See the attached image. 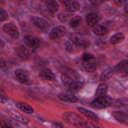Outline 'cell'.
<instances>
[{
  "instance_id": "ffe728a7",
  "label": "cell",
  "mask_w": 128,
  "mask_h": 128,
  "mask_svg": "<svg viewBox=\"0 0 128 128\" xmlns=\"http://www.w3.org/2000/svg\"><path fill=\"white\" fill-rule=\"evenodd\" d=\"M16 106H17V108H19L22 112H25V113H27V114H32V113L34 112V109H33L30 105H28V104H26V103L17 102V103H16Z\"/></svg>"
},
{
  "instance_id": "836d02e7",
  "label": "cell",
  "mask_w": 128,
  "mask_h": 128,
  "mask_svg": "<svg viewBox=\"0 0 128 128\" xmlns=\"http://www.w3.org/2000/svg\"><path fill=\"white\" fill-rule=\"evenodd\" d=\"M0 93H1V90H0Z\"/></svg>"
},
{
  "instance_id": "277c9868",
  "label": "cell",
  "mask_w": 128,
  "mask_h": 128,
  "mask_svg": "<svg viewBox=\"0 0 128 128\" xmlns=\"http://www.w3.org/2000/svg\"><path fill=\"white\" fill-rule=\"evenodd\" d=\"M30 22H31L36 28H38V29H40V30H42V31H47V30L49 29V23H48L45 19H43V18H41V17L32 16V17L30 18Z\"/></svg>"
},
{
  "instance_id": "d4e9b609",
  "label": "cell",
  "mask_w": 128,
  "mask_h": 128,
  "mask_svg": "<svg viewBox=\"0 0 128 128\" xmlns=\"http://www.w3.org/2000/svg\"><path fill=\"white\" fill-rule=\"evenodd\" d=\"M127 65H128V61L127 60H123V61H121L118 65H117V67H116V69L118 70V71H120V72H127Z\"/></svg>"
},
{
  "instance_id": "5b68a950",
  "label": "cell",
  "mask_w": 128,
  "mask_h": 128,
  "mask_svg": "<svg viewBox=\"0 0 128 128\" xmlns=\"http://www.w3.org/2000/svg\"><path fill=\"white\" fill-rule=\"evenodd\" d=\"M61 79H62V83L66 86H69V84L77 79V74L75 73L74 70H66L63 71V73L61 74Z\"/></svg>"
},
{
  "instance_id": "603a6c76",
  "label": "cell",
  "mask_w": 128,
  "mask_h": 128,
  "mask_svg": "<svg viewBox=\"0 0 128 128\" xmlns=\"http://www.w3.org/2000/svg\"><path fill=\"white\" fill-rule=\"evenodd\" d=\"M107 91H108V88H107V85L106 84H100L96 91H95V96L96 97H102V96H105L107 95Z\"/></svg>"
},
{
  "instance_id": "9c48e42d",
  "label": "cell",
  "mask_w": 128,
  "mask_h": 128,
  "mask_svg": "<svg viewBox=\"0 0 128 128\" xmlns=\"http://www.w3.org/2000/svg\"><path fill=\"white\" fill-rule=\"evenodd\" d=\"M15 77L16 79L23 84H28L30 82V78H29V74L27 71H25L24 69H16L15 70Z\"/></svg>"
},
{
  "instance_id": "d6a6232c",
  "label": "cell",
  "mask_w": 128,
  "mask_h": 128,
  "mask_svg": "<svg viewBox=\"0 0 128 128\" xmlns=\"http://www.w3.org/2000/svg\"><path fill=\"white\" fill-rule=\"evenodd\" d=\"M4 45H5V44H4V42H3V40H2L1 38H0V48H2V47H4Z\"/></svg>"
},
{
  "instance_id": "d6986e66",
  "label": "cell",
  "mask_w": 128,
  "mask_h": 128,
  "mask_svg": "<svg viewBox=\"0 0 128 128\" xmlns=\"http://www.w3.org/2000/svg\"><path fill=\"white\" fill-rule=\"evenodd\" d=\"M39 76H40V78H42L43 80H49V81H52V80L55 79V75H54V73H53L50 69H44V70L40 71Z\"/></svg>"
},
{
  "instance_id": "7a4b0ae2",
  "label": "cell",
  "mask_w": 128,
  "mask_h": 128,
  "mask_svg": "<svg viewBox=\"0 0 128 128\" xmlns=\"http://www.w3.org/2000/svg\"><path fill=\"white\" fill-rule=\"evenodd\" d=\"M62 118H63V120L65 122H67V123H69L71 125L77 126V127H80L82 125V123L84 122V119L80 115H78L76 113H73V112H66V113H64Z\"/></svg>"
},
{
  "instance_id": "3957f363",
  "label": "cell",
  "mask_w": 128,
  "mask_h": 128,
  "mask_svg": "<svg viewBox=\"0 0 128 128\" xmlns=\"http://www.w3.org/2000/svg\"><path fill=\"white\" fill-rule=\"evenodd\" d=\"M90 105L96 109H103V108H106L112 105V99L107 95L102 96V97H96L94 100L91 101Z\"/></svg>"
},
{
  "instance_id": "6da1fadb",
  "label": "cell",
  "mask_w": 128,
  "mask_h": 128,
  "mask_svg": "<svg viewBox=\"0 0 128 128\" xmlns=\"http://www.w3.org/2000/svg\"><path fill=\"white\" fill-rule=\"evenodd\" d=\"M82 64L83 67L89 72H94L97 68L96 59L91 53H84L82 55Z\"/></svg>"
},
{
  "instance_id": "2e32d148",
  "label": "cell",
  "mask_w": 128,
  "mask_h": 128,
  "mask_svg": "<svg viewBox=\"0 0 128 128\" xmlns=\"http://www.w3.org/2000/svg\"><path fill=\"white\" fill-rule=\"evenodd\" d=\"M59 99L64 101V102H69V103H75L78 101V98L73 94V93H62L59 96Z\"/></svg>"
},
{
  "instance_id": "52a82bcc",
  "label": "cell",
  "mask_w": 128,
  "mask_h": 128,
  "mask_svg": "<svg viewBox=\"0 0 128 128\" xmlns=\"http://www.w3.org/2000/svg\"><path fill=\"white\" fill-rule=\"evenodd\" d=\"M65 33H66V28L64 26H57V27H54L50 31L49 38L51 40H56V39H59L62 36H64Z\"/></svg>"
},
{
  "instance_id": "44dd1931",
  "label": "cell",
  "mask_w": 128,
  "mask_h": 128,
  "mask_svg": "<svg viewBox=\"0 0 128 128\" xmlns=\"http://www.w3.org/2000/svg\"><path fill=\"white\" fill-rule=\"evenodd\" d=\"M45 4H46V7H47L48 11H50L51 13H55L59 8V3L55 0H49Z\"/></svg>"
},
{
  "instance_id": "7402d4cb",
  "label": "cell",
  "mask_w": 128,
  "mask_h": 128,
  "mask_svg": "<svg viewBox=\"0 0 128 128\" xmlns=\"http://www.w3.org/2000/svg\"><path fill=\"white\" fill-rule=\"evenodd\" d=\"M124 34L123 33H121V32H118V33H115L114 35H112L111 36V38H110V43L111 44H113V45H115V44H118V43H120V42H122L123 40H124Z\"/></svg>"
},
{
  "instance_id": "8fae6325",
  "label": "cell",
  "mask_w": 128,
  "mask_h": 128,
  "mask_svg": "<svg viewBox=\"0 0 128 128\" xmlns=\"http://www.w3.org/2000/svg\"><path fill=\"white\" fill-rule=\"evenodd\" d=\"M16 54L18 55V57L22 60H27L30 58L31 55V51L28 47L24 46V45H20L16 48Z\"/></svg>"
},
{
  "instance_id": "f546056e",
  "label": "cell",
  "mask_w": 128,
  "mask_h": 128,
  "mask_svg": "<svg viewBox=\"0 0 128 128\" xmlns=\"http://www.w3.org/2000/svg\"><path fill=\"white\" fill-rule=\"evenodd\" d=\"M7 97L4 95V94H2V93H0V102L1 103H6L7 102Z\"/></svg>"
},
{
  "instance_id": "9a60e30c",
  "label": "cell",
  "mask_w": 128,
  "mask_h": 128,
  "mask_svg": "<svg viewBox=\"0 0 128 128\" xmlns=\"http://www.w3.org/2000/svg\"><path fill=\"white\" fill-rule=\"evenodd\" d=\"M83 87V81L80 80V79H76L74 81H72L69 86H68V89L69 91L72 93V92H78L81 90V88Z\"/></svg>"
},
{
  "instance_id": "ba28073f",
  "label": "cell",
  "mask_w": 128,
  "mask_h": 128,
  "mask_svg": "<svg viewBox=\"0 0 128 128\" xmlns=\"http://www.w3.org/2000/svg\"><path fill=\"white\" fill-rule=\"evenodd\" d=\"M70 40H71V43H73L76 47L86 48L89 45V42L85 38H83L82 36H79V35H71Z\"/></svg>"
},
{
  "instance_id": "f1b7e54d",
  "label": "cell",
  "mask_w": 128,
  "mask_h": 128,
  "mask_svg": "<svg viewBox=\"0 0 128 128\" xmlns=\"http://www.w3.org/2000/svg\"><path fill=\"white\" fill-rule=\"evenodd\" d=\"M0 128H12L11 125H9L7 122L0 120Z\"/></svg>"
},
{
  "instance_id": "cb8c5ba5",
  "label": "cell",
  "mask_w": 128,
  "mask_h": 128,
  "mask_svg": "<svg viewBox=\"0 0 128 128\" xmlns=\"http://www.w3.org/2000/svg\"><path fill=\"white\" fill-rule=\"evenodd\" d=\"M80 128H103V126L100 125L99 123L95 122V121H86V120H84V122L82 123Z\"/></svg>"
},
{
  "instance_id": "ac0fdd59",
  "label": "cell",
  "mask_w": 128,
  "mask_h": 128,
  "mask_svg": "<svg viewBox=\"0 0 128 128\" xmlns=\"http://www.w3.org/2000/svg\"><path fill=\"white\" fill-rule=\"evenodd\" d=\"M112 116L119 122L121 123H124V124H127L128 122V117L126 115L125 112H122V111H113L112 112Z\"/></svg>"
},
{
  "instance_id": "484cf974",
  "label": "cell",
  "mask_w": 128,
  "mask_h": 128,
  "mask_svg": "<svg viewBox=\"0 0 128 128\" xmlns=\"http://www.w3.org/2000/svg\"><path fill=\"white\" fill-rule=\"evenodd\" d=\"M81 21H82V19H81L80 16H75L70 20L69 24H70L71 27H77V26H79L81 24Z\"/></svg>"
},
{
  "instance_id": "4fadbf2b",
  "label": "cell",
  "mask_w": 128,
  "mask_h": 128,
  "mask_svg": "<svg viewBox=\"0 0 128 128\" xmlns=\"http://www.w3.org/2000/svg\"><path fill=\"white\" fill-rule=\"evenodd\" d=\"M77 109H78V111H79L81 114H83L84 116H86L89 120H92V121H95V122L99 121V117H98L95 113H93L92 111L87 110V109H85V108H83V107H78Z\"/></svg>"
},
{
  "instance_id": "e0dca14e",
  "label": "cell",
  "mask_w": 128,
  "mask_h": 128,
  "mask_svg": "<svg viewBox=\"0 0 128 128\" xmlns=\"http://www.w3.org/2000/svg\"><path fill=\"white\" fill-rule=\"evenodd\" d=\"M92 31H93L94 34H96L98 36H103V35H106L108 33V28L105 27L104 25L96 24L92 27Z\"/></svg>"
},
{
  "instance_id": "1f68e13d",
  "label": "cell",
  "mask_w": 128,
  "mask_h": 128,
  "mask_svg": "<svg viewBox=\"0 0 128 128\" xmlns=\"http://www.w3.org/2000/svg\"><path fill=\"white\" fill-rule=\"evenodd\" d=\"M5 66H6V62H5V60H4L3 58L0 57V68H3V67H5Z\"/></svg>"
},
{
  "instance_id": "4dcf8cb0",
  "label": "cell",
  "mask_w": 128,
  "mask_h": 128,
  "mask_svg": "<svg viewBox=\"0 0 128 128\" xmlns=\"http://www.w3.org/2000/svg\"><path fill=\"white\" fill-rule=\"evenodd\" d=\"M52 128H64V126L61 123H53L52 124Z\"/></svg>"
},
{
  "instance_id": "8992f818",
  "label": "cell",
  "mask_w": 128,
  "mask_h": 128,
  "mask_svg": "<svg viewBox=\"0 0 128 128\" xmlns=\"http://www.w3.org/2000/svg\"><path fill=\"white\" fill-rule=\"evenodd\" d=\"M3 31L6 32L8 35H10L12 38L14 39H17L20 35V32H19V29L16 25H14L13 23H8V24H5L3 26Z\"/></svg>"
},
{
  "instance_id": "4316f807",
  "label": "cell",
  "mask_w": 128,
  "mask_h": 128,
  "mask_svg": "<svg viewBox=\"0 0 128 128\" xmlns=\"http://www.w3.org/2000/svg\"><path fill=\"white\" fill-rule=\"evenodd\" d=\"M65 46H66V50L68 51V52H70V53H74V52H76V49H75V45L73 44V43H71V42H66V44H65Z\"/></svg>"
},
{
  "instance_id": "5bb4252c",
  "label": "cell",
  "mask_w": 128,
  "mask_h": 128,
  "mask_svg": "<svg viewBox=\"0 0 128 128\" xmlns=\"http://www.w3.org/2000/svg\"><path fill=\"white\" fill-rule=\"evenodd\" d=\"M99 21H100V15L97 13H89L86 16V23L91 27L98 24Z\"/></svg>"
},
{
  "instance_id": "83f0119b",
  "label": "cell",
  "mask_w": 128,
  "mask_h": 128,
  "mask_svg": "<svg viewBox=\"0 0 128 128\" xmlns=\"http://www.w3.org/2000/svg\"><path fill=\"white\" fill-rule=\"evenodd\" d=\"M7 19H8V13H7L4 9L0 8V22L5 21V20H7Z\"/></svg>"
},
{
  "instance_id": "30bf717a",
  "label": "cell",
  "mask_w": 128,
  "mask_h": 128,
  "mask_svg": "<svg viewBox=\"0 0 128 128\" xmlns=\"http://www.w3.org/2000/svg\"><path fill=\"white\" fill-rule=\"evenodd\" d=\"M24 43L27 45V47L31 49H37L40 45V41L37 37L32 35H27L24 37Z\"/></svg>"
},
{
  "instance_id": "7c38bea8",
  "label": "cell",
  "mask_w": 128,
  "mask_h": 128,
  "mask_svg": "<svg viewBox=\"0 0 128 128\" xmlns=\"http://www.w3.org/2000/svg\"><path fill=\"white\" fill-rule=\"evenodd\" d=\"M62 3L65 6V9L68 12H76L80 9V3L75 0H64Z\"/></svg>"
}]
</instances>
